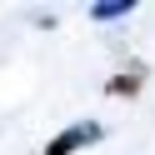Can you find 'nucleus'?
<instances>
[{
	"instance_id": "nucleus-1",
	"label": "nucleus",
	"mask_w": 155,
	"mask_h": 155,
	"mask_svg": "<svg viewBox=\"0 0 155 155\" xmlns=\"http://www.w3.org/2000/svg\"><path fill=\"white\" fill-rule=\"evenodd\" d=\"M100 140V125L95 120H80V125H70V130H60L50 145H45V155H75L80 145H95Z\"/></svg>"
},
{
	"instance_id": "nucleus-2",
	"label": "nucleus",
	"mask_w": 155,
	"mask_h": 155,
	"mask_svg": "<svg viewBox=\"0 0 155 155\" xmlns=\"http://www.w3.org/2000/svg\"><path fill=\"white\" fill-rule=\"evenodd\" d=\"M130 10H135L130 0H105V5H95L90 15H95V20H115V15H130Z\"/></svg>"
},
{
	"instance_id": "nucleus-3",
	"label": "nucleus",
	"mask_w": 155,
	"mask_h": 155,
	"mask_svg": "<svg viewBox=\"0 0 155 155\" xmlns=\"http://www.w3.org/2000/svg\"><path fill=\"white\" fill-rule=\"evenodd\" d=\"M140 90V80L135 75H120V80H110V95H135Z\"/></svg>"
}]
</instances>
